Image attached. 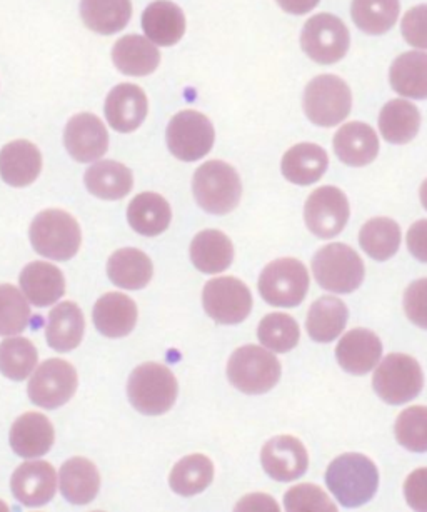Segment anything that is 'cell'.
<instances>
[{
    "instance_id": "obj_1",
    "label": "cell",
    "mask_w": 427,
    "mask_h": 512,
    "mask_svg": "<svg viewBox=\"0 0 427 512\" xmlns=\"http://www.w3.org/2000/svg\"><path fill=\"white\" fill-rule=\"evenodd\" d=\"M326 484L342 506H364L377 492L379 471L369 457L349 452L329 464Z\"/></svg>"
},
{
    "instance_id": "obj_2",
    "label": "cell",
    "mask_w": 427,
    "mask_h": 512,
    "mask_svg": "<svg viewBox=\"0 0 427 512\" xmlns=\"http://www.w3.org/2000/svg\"><path fill=\"white\" fill-rule=\"evenodd\" d=\"M312 274L324 291L332 294H351L361 287L366 267L352 247L332 242L312 257Z\"/></svg>"
},
{
    "instance_id": "obj_3",
    "label": "cell",
    "mask_w": 427,
    "mask_h": 512,
    "mask_svg": "<svg viewBox=\"0 0 427 512\" xmlns=\"http://www.w3.org/2000/svg\"><path fill=\"white\" fill-rule=\"evenodd\" d=\"M192 192L204 211L224 216L234 211L241 202V177L227 162L209 161L194 174Z\"/></svg>"
},
{
    "instance_id": "obj_4",
    "label": "cell",
    "mask_w": 427,
    "mask_h": 512,
    "mask_svg": "<svg viewBox=\"0 0 427 512\" xmlns=\"http://www.w3.org/2000/svg\"><path fill=\"white\" fill-rule=\"evenodd\" d=\"M177 379L171 369L157 362H147L132 372L127 396L132 406L146 416L166 414L176 404Z\"/></svg>"
},
{
    "instance_id": "obj_5",
    "label": "cell",
    "mask_w": 427,
    "mask_h": 512,
    "mask_svg": "<svg viewBox=\"0 0 427 512\" xmlns=\"http://www.w3.org/2000/svg\"><path fill=\"white\" fill-rule=\"evenodd\" d=\"M32 247L52 261H69L81 247V227L69 212L49 209L31 224Z\"/></svg>"
},
{
    "instance_id": "obj_6",
    "label": "cell",
    "mask_w": 427,
    "mask_h": 512,
    "mask_svg": "<svg viewBox=\"0 0 427 512\" xmlns=\"http://www.w3.org/2000/svg\"><path fill=\"white\" fill-rule=\"evenodd\" d=\"M227 377L237 391L251 396L266 394L281 379V362L264 347H239L229 359Z\"/></svg>"
},
{
    "instance_id": "obj_7",
    "label": "cell",
    "mask_w": 427,
    "mask_h": 512,
    "mask_svg": "<svg viewBox=\"0 0 427 512\" xmlns=\"http://www.w3.org/2000/svg\"><path fill=\"white\" fill-rule=\"evenodd\" d=\"M372 387L386 404H406L419 396L424 387L421 364L407 354H389L377 366L372 376Z\"/></svg>"
},
{
    "instance_id": "obj_8",
    "label": "cell",
    "mask_w": 427,
    "mask_h": 512,
    "mask_svg": "<svg viewBox=\"0 0 427 512\" xmlns=\"http://www.w3.org/2000/svg\"><path fill=\"white\" fill-rule=\"evenodd\" d=\"M311 286L307 267L294 257H282L267 264L259 277V292L274 307H297Z\"/></svg>"
},
{
    "instance_id": "obj_9",
    "label": "cell",
    "mask_w": 427,
    "mask_h": 512,
    "mask_svg": "<svg viewBox=\"0 0 427 512\" xmlns=\"http://www.w3.org/2000/svg\"><path fill=\"white\" fill-rule=\"evenodd\" d=\"M351 89L341 77L324 74L307 84L304 112L307 119L321 127H332L346 121L351 114Z\"/></svg>"
},
{
    "instance_id": "obj_10",
    "label": "cell",
    "mask_w": 427,
    "mask_h": 512,
    "mask_svg": "<svg viewBox=\"0 0 427 512\" xmlns=\"http://www.w3.org/2000/svg\"><path fill=\"white\" fill-rule=\"evenodd\" d=\"M214 141V126L201 112H179L167 127V147L179 161H199L211 152Z\"/></svg>"
},
{
    "instance_id": "obj_11",
    "label": "cell",
    "mask_w": 427,
    "mask_h": 512,
    "mask_svg": "<svg viewBox=\"0 0 427 512\" xmlns=\"http://www.w3.org/2000/svg\"><path fill=\"white\" fill-rule=\"evenodd\" d=\"M349 31L339 17L317 14L304 24L302 49L312 61L331 66L341 61L349 51Z\"/></svg>"
},
{
    "instance_id": "obj_12",
    "label": "cell",
    "mask_w": 427,
    "mask_h": 512,
    "mask_svg": "<svg viewBox=\"0 0 427 512\" xmlns=\"http://www.w3.org/2000/svg\"><path fill=\"white\" fill-rule=\"evenodd\" d=\"M351 206L339 187H319L307 197L304 204V222L307 229L319 239L339 236L347 226Z\"/></svg>"
},
{
    "instance_id": "obj_13",
    "label": "cell",
    "mask_w": 427,
    "mask_h": 512,
    "mask_svg": "<svg viewBox=\"0 0 427 512\" xmlns=\"http://www.w3.org/2000/svg\"><path fill=\"white\" fill-rule=\"evenodd\" d=\"M207 316L219 324H239L251 314L252 294L236 277H217L207 282L202 294Z\"/></svg>"
},
{
    "instance_id": "obj_14",
    "label": "cell",
    "mask_w": 427,
    "mask_h": 512,
    "mask_svg": "<svg viewBox=\"0 0 427 512\" xmlns=\"http://www.w3.org/2000/svg\"><path fill=\"white\" fill-rule=\"evenodd\" d=\"M29 397L44 409H57L71 401L77 391V372L72 364L62 359L42 362L29 382Z\"/></svg>"
},
{
    "instance_id": "obj_15",
    "label": "cell",
    "mask_w": 427,
    "mask_h": 512,
    "mask_svg": "<svg viewBox=\"0 0 427 512\" xmlns=\"http://www.w3.org/2000/svg\"><path fill=\"white\" fill-rule=\"evenodd\" d=\"M261 462L274 481L291 482L306 474L309 454L297 437L276 436L262 447Z\"/></svg>"
},
{
    "instance_id": "obj_16",
    "label": "cell",
    "mask_w": 427,
    "mask_h": 512,
    "mask_svg": "<svg viewBox=\"0 0 427 512\" xmlns=\"http://www.w3.org/2000/svg\"><path fill=\"white\" fill-rule=\"evenodd\" d=\"M64 144L74 161H99L109 149V134L99 117L82 112L67 122Z\"/></svg>"
},
{
    "instance_id": "obj_17",
    "label": "cell",
    "mask_w": 427,
    "mask_h": 512,
    "mask_svg": "<svg viewBox=\"0 0 427 512\" xmlns=\"http://www.w3.org/2000/svg\"><path fill=\"white\" fill-rule=\"evenodd\" d=\"M382 342L376 332L369 329H352L341 337L336 347L339 366L352 376H364L379 364Z\"/></svg>"
},
{
    "instance_id": "obj_18",
    "label": "cell",
    "mask_w": 427,
    "mask_h": 512,
    "mask_svg": "<svg viewBox=\"0 0 427 512\" xmlns=\"http://www.w3.org/2000/svg\"><path fill=\"white\" fill-rule=\"evenodd\" d=\"M11 487L14 497L24 506H44L56 494V469L49 462H24L14 472Z\"/></svg>"
},
{
    "instance_id": "obj_19",
    "label": "cell",
    "mask_w": 427,
    "mask_h": 512,
    "mask_svg": "<svg viewBox=\"0 0 427 512\" xmlns=\"http://www.w3.org/2000/svg\"><path fill=\"white\" fill-rule=\"evenodd\" d=\"M149 111L146 92L134 84H119L106 99V119L114 131L134 132Z\"/></svg>"
},
{
    "instance_id": "obj_20",
    "label": "cell",
    "mask_w": 427,
    "mask_h": 512,
    "mask_svg": "<svg viewBox=\"0 0 427 512\" xmlns=\"http://www.w3.org/2000/svg\"><path fill=\"white\" fill-rule=\"evenodd\" d=\"M334 152L346 166L364 167L376 161L379 139L371 126L362 122H349L334 136Z\"/></svg>"
},
{
    "instance_id": "obj_21",
    "label": "cell",
    "mask_w": 427,
    "mask_h": 512,
    "mask_svg": "<svg viewBox=\"0 0 427 512\" xmlns=\"http://www.w3.org/2000/svg\"><path fill=\"white\" fill-rule=\"evenodd\" d=\"M142 29L156 46H176L186 34V17L171 0H156L142 14Z\"/></svg>"
},
{
    "instance_id": "obj_22",
    "label": "cell",
    "mask_w": 427,
    "mask_h": 512,
    "mask_svg": "<svg viewBox=\"0 0 427 512\" xmlns=\"http://www.w3.org/2000/svg\"><path fill=\"white\" fill-rule=\"evenodd\" d=\"M41 171L42 154L32 142L12 141L0 151V176L9 186H31Z\"/></svg>"
},
{
    "instance_id": "obj_23",
    "label": "cell",
    "mask_w": 427,
    "mask_h": 512,
    "mask_svg": "<svg viewBox=\"0 0 427 512\" xmlns=\"http://www.w3.org/2000/svg\"><path fill=\"white\" fill-rule=\"evenodd\" d=\"M54 437L52 422L44 414L26 412L14 422L9 439L16 454L34 459L51 451Z\"/></svg>"
},
{
    "instance_id": "obj_24",
    "label": "cell",
    "mask_w": 427,
    "mask_h": 512,
    "mask_svg": "<svg viewBox=\"0 0 427 512\" xmlns=\"http://www.w3.org/2000/svg\"><path fill=\"white\" fill-rule=\"evenodd\" d=\"M21 289L31 304L47 307L56 304L64 296L66 281L59 267L52 266L49 262L37 261L24 267Z\"/></svg>"
},
{
    "instance_id": "obj_25",
    "label": "cell",
    "mask_w": 427,
    "mask_h": 512,
    "mask_svg": "<svg viewBox=\"0 0 427 512\" xmlns=\"http://www.w3.org/2000/svg\"><path fill=\"white\" fill-rule=\"evenodd\" d=\"M94 324L106 337H126L137 324L136 302L126 294L109 292L96 302Z\"/></svg>"
},
{
    "instance_id": "obj_26",
    "label": "cell",
    "mask_w": 427,
    "mask_h": 512,
    "mask_svg": "<svg viewBox=\"0 0 427 512\" xmlns=\"http://www.w3.org/2000/svg\"><path fill=\"white\" fill-rule=\"evenodd\" d=\"M329 166L327 152L317 144L302 142L291 147L281 162L282 174L296 186H311L321 181Z\"/></svg>"
},
{
    "instance_id": "obj_27",
    "label": "cell",
    "mask_w": 427,
    "mask_h": 512,
    "mask_svg": "<svg viewBox=\"0 0 427 512\" xmlns=\"http://www.w3.org/2000/svg\"><path fill=\"white\" fill-rule=\"evenodd\" d=\"M62 496L76 506L94 501L101 489V474L96 464L86 457H72L61 467L59 474Z\"/></svg>"
},
{
    "instance_id": "obj_28",
    "label": "cell",
    "mask_w": 427,
    "mask_h": 512,
    "mask_svg": "<svg viewBox=\"0 0 427 512\" xmlns=\"http://www.w3.org/2000/svg\"><path fill=\"white\" fill-rule=\"evenodd\" d=\"M112 61L122 74L144 77L159 67L161 52L146 37L126 36L119 39L112 49Z\"/></svg>"
},
{
    "instance_id": "obj_29",
    "label": "cell",
    "mask_w": 427,
    "mask_h": 512,
    "mask_svg": "<svg viewBox=\"0 0 427 512\" xmlns=\"http://www.w3.org/2000/svg\"><path fill=\"white\" fill-rule=\"evenodd\" d=\"M86 321L81 307L74 302H61L52 309L46 327L49 346L57 352H71L82 342Z\"/></svg>"
},
{
    "instance_id": "obj_30",
    "label": "cell",
    "mask_w": 427,
    "mask_h": 512,
    "mask_svg": "<svg viewBox=\"0 0 427 512\" xmlns=\"http://www.w3.org/2000/svg\"><path fill=\"white\" fill-rule=\"evenodd\" d=\"M349 321L346 304L334 296L317 299L307 312L306 329L312 341L327 344L341 336Z\"/></svg>"
},
{
    "instance_id": "obj_31",
    "label": "cell",
    "mask_w": 427,
    "mask_h": 512,
    "mask_svg": "<svg viewBox=\"0 0 427 512\" xmlns=\"http://www.w3.org/2000/svg\"><path fill=\"white\" fill-rule=\"evenodd\" d=\"M172 212L169 202L156 192H144L134 197L127 209V221L141 236L154 237L167 231Z\"/></svg>"
},
{
    "instance_id": "obj_32",
    "label": "cell",
    "mask_w": 427,
    "mask_h": 512,
    "mask_svg": "<svg viewBox=\"0 0 427 512\" xmlns=\"http://www.w3.org/2000/svg\"><path fill=\"white\" fill-rule=\"evenodd\" d=\"M107 274L117 287L137 291L151 282L154 266L144 252L127 247L109 257Z\"/></svg>"
},
{
    "instance_id": "obj_33",
    "label": "cell",
    "mask_w": 427,
    "mask_h": 512,
    "mask_svg": "<svg viewBox=\"0 0 427 512\" xmlns=\"http://www.w3.org/2000/svg\"><path fill=\"white\" fill-rule=\"evenodd\" d=\"M191 259L199 271L219 274L226 271L234 261V246L224 232L207 229L194 237Z\"/></svg>"
},
{
    "instance_id": "obj_34",
    "label": "cell",
    "mask_w": 427,
    "mask_h": 512,
    "mask_svg": "<svg viewBox=\"0 0 427 512\" xmlns=\"http://www.w3.org/2000/svg\"><path fill=\"white\" fill-rule=\"evenodd\" d=\"M87 191L104 201H117L131 192L132 172L116 161L96 162L84 176Z\"/></svg>"
},
{
    "instance_id": "obj_35",
    "label": "cell",
    "mask_w": 427,
    "mask_h": 512,
    "mask_svg": "<svg viewBox=\"0 0 427 512\" xmlns=\"http://www.w3.org/2000/svg\"><path fill=\"white\" fill-rule=\"evenodd\" d=\"M421 127V114L417 107L404 99H394L382 107L379 131L389 144H409Z\"/></svg>"
},
{
    "instance_id": "obj_36",
    "label": "cell",
    "mask_w": 427,
    "mask_h": 512,
    "mask_svg": "<svg viewBox=\"0 0 427 512\" xmlns=\"http://www.w3.org/2000/svg\"><path fill=\"white\" fill-rule=\"evenodd\" d=\"M81 16L91 31L111 36L131 21V0H81Z\"/></svg>"
},
{
    "instance_id": "obj_37",
    "label": "cell",
    "mask_w": 427,
    "mask_h": 512,
    "mask_svg": "<svg viewBox=\"0 0 427 512\" xmlns=\"http://www.w3.org/2000/svg\"><path fill=\"white\" fill-rule=\"evenodd\" d=\"M389 81L397 94L409 99H427V54L406 52L392 62Z\"/></svg>"
},
{
    "instance_id": "obj_38",
    "label": "cell",
    "mask_w": 427,
    "mask_h": 512,
    "mask_svg": "<svg viewBox=\"0 0 427 512\" xmlns=\"http://www.w3.org/2000/svg\"><path fill=\"white\" fill-rule=\"evenodd\" d=\"M401 227L389 217H372L361 227L359 244L374 261H389L401 247Z\"/></svg>"
},
{
    "instance_id": "obj_39",
    "label": "cell",
    "mask_w": 427,
    "mask_h": 512,
    "mask_svg": "<svg viewBox=\"0 0 427 512\" xmlns=\"http://www.w3.org/2000/svg\"><path fill=\"white\" fill-rule=\"evenodd\" d=\"M401 12L399 0H352V21L371 36L386 34Z\"/></svg>"
},
{
    "instance_id": "obj_40",
    "label": "cell",
    "mask_w": 427,
    "mask_h": 512,
    "mask_svg": "<svg viewBox=\"0 0 427 512\" xmlns=\"http://www.w3.org/2000/svg\"><path fill=\"white\" fill-rule=\"evenodd\" d=\"M214 479V464L202 454H192L177 462L169 476L171 489L181 496H196Z\"/></svg>"
},
{
    "instance_id": "obj_41",
    "label": "cell",
    "mask_w": 427,
    "mask_h": 512,
    "mask_svg": "<svg viewBox=\"0 0 427 512\" xmlns=\"http://www.w3.org/2000/svg\"><path fill=\"white\" fill-rule=\"evenodd\" d=\"M257 337L269 351L284 354L294 349L301 339V329L296 319L282 312L267 314L257 327Z\"/></svg>"
},
{
    "instance_id": "obj_42",
    "label": "cell",
    "mask_w": 427,
    "mask_h": 512,
    "mask_svg": "<svg viewBox=\"0 0 427 512\" xmlns=\"http://www.w3.org/2000/svg\"><path fill=\"white\" fill-rule=\"evenodd\" d=\"M37 364V349L26 337H11L0 344V372L12 381H24Z\"/></svg>"
},
{
    "instance_id": "obj_43",
    "label": "cell",
    "mask_w": 427,
    "mask_h": 512,
    "mask_svg": "<svg viewBox=\"0 0 427 512\" xmlns=\"http://www.w3.org/2000/svg\"><path fill=\"white\" fill-rule=\"evenodd\" d=\"M31 307L24 292L12 284H0V336H16L26 331Z\"/></svg>"
},
{
    "instance_id": "obj_44",
    "label": "cell",
    "mask_w": 427,
    "mask_h": 512,
    "mask_svg": "<svg viewBox=\"0 0 427 512\" xmlns=\"http://www.w3.org/2000/svg\"><path fill=\"white\" fill-rule=\"evenodd\" d=\"M394 434L399 444L411 452L427 451V407H407L397 416Z\"/></svg>"
},
{
    "instance_id": "obj_45",
    "label": "cell",
    "mask_w": 427,
    "mask_h": 512,
    "mask_svg": "<svg viewBox=\"0 0 427 512\" xmlns=\"http://www.w3.org/2000/svg\"><path fill=\"white\" fill-rule=\"evenodd\" d=\"M284 507L291 512L329 511L336 512L337 507L331 497L316 484H297L284 496Z\"/></svg>"
},
{
    "instance_id": "obj_46",
    "label": "cell",
    "mask_w": 427,
    "mask_h": 512,
    "mask_svg": "<svg viewBox=\"0 0 427 512\" xmlns=\"http://www.w3.org/2000/svg\"><path fill=\"white\" fill-rule=\"evenodd\" d=\"M402 306L407 319L427 331V279H417L407 286Z\"/></svg>"
},
{
    "instance_id": "obj_47",
    "label": "cell",
    "mask_w": 427,
    "mask_h": 512,
    "mask_svg": "<svg viewBox=\"0 0 427 512\" xmlns=\"http://www.w3.org/2000/svg\"><path fill=\"white\" fill-rule=\"evenodd\" d=\"M401 31L409 46L427 51V6L407 11L401 22Z\"/></svg>"
},
{
    "instance_id": "obj_48",
    "label": "cell",
    "mask_w": 427,
    "mask_h": 512,
    "mask_svg": "<svg viewBox=\"0 0 427 512\" xmlns=\"http://www.w3.org/2000/svg\"><path fill=\"white\" fill-rule=\"evenodd\" d=\"M404 497L412 511L427 512V467L416 469L407 476Z\"/></svg>"
},
{
    "instance_id": "obj_49",
    "label": "cell",
    "mask_w": 427,
    "mask_h": 512,
    "mask_svg": "<svg viewBox=\"0 0 427 512\" xmlns=\"http://www.w3.org/2000/svg\"><path fill=\"white\" fill-rule=\"evenodd\" d=\"M407 249L417 261L427 264V219L414 222L407 231Z\"/></svg>"
},
{
    "instance_id": "obj_50",
    "label": "cell",
    "mask_w": 427,
    "mask_h": 512,
    "mask_svg": "<svg viewBox=\"0 0 427 512\" xmlns=\"http://www.w3.org/2000/svg\"><path fill=\"white\" fill-rule=\"evenodd\" d=\"M237 511H279V506L274 499L264 494H254L239 502Z\"/></svg>"
},
{
    "instance_id": "obj_51",
    "label": "cell",
    "mask_w": 427,
    "mask_h": 512,
    "mask_svg": "<svg viewBox=\"0 0 427 512\" xmlns=\"http://www.w3.org/2000/svg\"><path fill=\"white\" fill-rule=\"evenodd\" d=\"M277 4L281 6L282 11L294 16H304L307 12H311L314 7L319 4V0H277Z\"/></svg>"
},
{
    "instance_id": "obj_52",
    "label": "cell",
    "mask_w": 427,
    "mask_h": 512,
    "mask_svg": "<svg viewBox=\"0 0 427 512\" xmlns=\"http://www.w3.org/2000/svg\"><path fill=\"white\" fill-rule=\"evenodd\" d=\"M419 197H421V204L427 211V179L422 182L421 189H419Z\"/></svg>"
}]
</instances>
